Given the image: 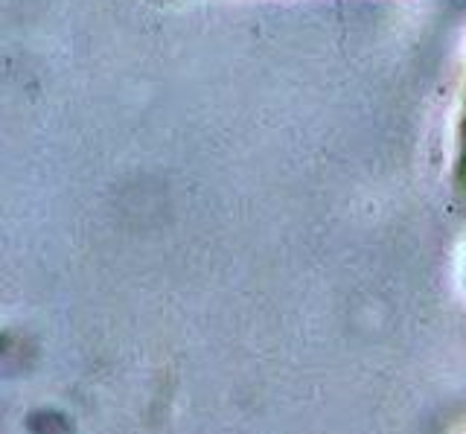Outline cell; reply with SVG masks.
Instances as JSON below:
<instances>
[{
    "label": "cell",
    "instance_id": "1",
    "mask_svg": "<svg viewBox=\"0 0 466 434\" xmlns=\"http://www.w3.org/2000/svg\"><path fill=\"white\" fill-rule=\"evenodd\" d=\"M455 176L458 184L466 190V96L461 106V120H458V152H455Z\"/></svg>",
    "mask_w": 466,
    "mask_h": 434
}]
</instances>
